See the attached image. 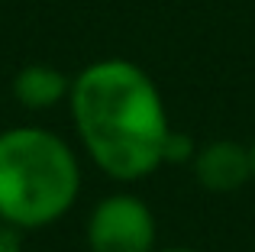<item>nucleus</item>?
Returning a JSON list of instances; mask_svg holds the SVG:
<instances>
[{
	"label": "nucleus",
	"instance_id": "obj_9",
	"mask_svg": "<svg viewBox=\"0 0 255 252\" xmlns=\"http://www.w3.org/2000/svg\"><path fill=\"white\" fill-rule=\"evenodd\" d=\"M249 149H252V171H255V142L249 145Z\"/></svg>",
	"mask_w": 255,
	"mask_h": 252
},
{
	"label": "nucleus",
	"instance_id": "obj_5",
	"mask_svg": "<svg viewBox=\"0 0 255 252\" xmlns=\"http://www.w3.org/2000/svg\"><path fill=\"white\" fill-rule=\"evenodd\" d=\"M68 94H71V81L65 78V71L45 62L26 65L13 78V97L26 110H49L58 101H65Z\"/></svg>",
	"mask_w": 255,
	"mask_h": 252
},
{
	"label": "nucleus",
	"instance_id": "obj_4",
	"mask_svg": "<svg viewBox=\"0 0 255 252\" xmlns=\"http://www.w3.org/2000/svg\"><path fill=\"white\" fill-rule=\"evenodd\" d=\"M194 178L200 188L213 191V194L239 191L255 178L252 149L236 139H213V142L200 145L194 155Z\"/></svg>",
	"mask_w": 255,
	"mask_h": 252
},
{
	"label": "nucleus",
	"instance_id": "obj_1",
	"mask_svg": "<svg viewBox=\"0 0 255 252\" xmlns=\"http://www.w3.org/2000/svg\"><path fill=\"white\" fill-rule=\"evenodd\" d=\"M71 120L87 155L117 181H139L165 162L168 114L155 81L126 58H100L71 81Z\"/></svg>",
	"mask_w": 255,
	"mask_h": 252
},
{
	"label": "nucleus",
	"instance_id": "obj_8",
	"mask_svg": "<svg viewBox=\"0 0 255 252\" xmlns=\"http://www.w3.org/2000/svg\"><path fill=\"white\" fill-rule=\"evenodd\" d=\"M162 252H197V249H162Z\"/></svg>",
	"mask_w": 255,
	"mask_h": 252
},
{
	"label": "nucleus",
	"instance_id": "obj_3",
	"mask_svg": "<svg viewBox=\"0 0 255 252\" xmlns=\"http://www.w3.org/2000/svg\"><path fill=\"white\" fill-rule=\"evenodd\" d=\"M91 252H155V217L136 194H110L87 217Z\"/></svg>",
	"mask_w": 255,
	"mask_h": 252
},
{
	"label": "nucleus",
	"instance_id": "obj_7",
	"mask_svg": "<svg viewBox=\"0 0 255 252\" xmlns=\"http://www.w3.org/2000/svg\"><path fill=\"white\" fill-rule=\"evenodd\" d=\"M0 252H23L19 230H16V227H10L6 220H0Z\"/></svg>",
	"mask_w": 255,
	"mask_h": 252
},
{
	"label": "nucleus",
	"instance_id": "obj_6",
	"mask_svg": "<svg viewBox=\"0 0 255 252\" xmlns=\"http://www.w3.org/2000/svg\"><path fill=\"white\" fill-rule=\"evenodd\" d=\"M197 155V149H194L191 136H184V132H168V142H165V162H187V158Z\"/></svg>",
	"mask_w": 255,
	"mask_h": 252
},
{
	"label": "nucleus",
	"instance_id": "obj_2",
	"mask_svg": "<svg viewBox=\"0 0 255 252\" xmlns=\"http://www.w3.org/2000/svg\"><path fill=\"white\" fill-rule=\"evenodd\" d=\"M81 171L71 145L39 126L0 132V220L39 230L62 220L78 201Z\"/></svg>",
	"mask_w": 255,
	"mask_h": 252
}]
</instances>
